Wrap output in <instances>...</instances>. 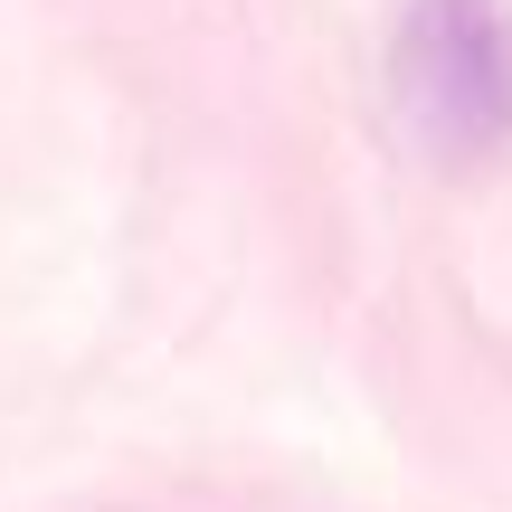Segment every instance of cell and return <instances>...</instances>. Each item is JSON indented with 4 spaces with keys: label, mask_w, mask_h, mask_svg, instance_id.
Returning <instances> with one entry per match:
<instances>
[{
    "label": "cell",
    "mask_w": 512,
    "mask_h": 512,
    "mask_svg": "<svg viewBox=\"0 0 512 512\" xmlns=\"http://www.w3.org/2000/svg\"><path fill=\"white\" fill-rule=\"evenodd\" d=\"M389 86L427 162H494L512 143V0H408Z\"/></svg>",
    "instance_id": "1"
}]
</instances>
